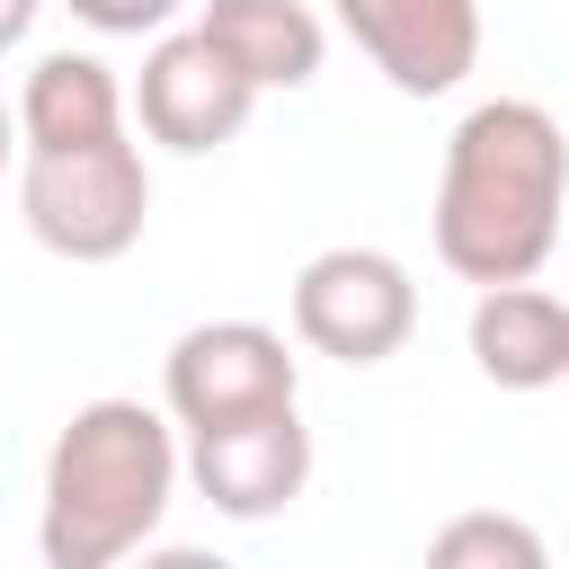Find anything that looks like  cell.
Returning a JSON list of instances; mask_svg holds the SVG:
<instances>
[{"instance_id":"obj_4","label":"cell","mask_w":569,"mask_h":569,"mask_svg":"<svg viewBox=\"0 0 569 569\" xmlns=\"http://www.w3.org/2000/svg\"><path fill=\"white\" fill-rule=\"evenodd\" d=\"M409 329H418V284H409V267L391 249L347 240V249L302 258V276H293V338L311 356L382 365V356L409 347Z\"/></svg>"},{"instance_id":"obj_2","label":"cell","mask_w":569,"mask_h":569,"mask_svg":"<svg viewBox=\"0 0 569 569\" xmlns=\"http://www.w3.org/2000/svg\"><path fill=\"white\" fill-rule=\"evenodd\" d=\"M178 418L151 400H89L62 418L44 453V507H36V551L44 569H124L151 551L169 498H178Z\"/></svg>"},{"instance_id":"obj_9","label":"cell","mask_w":569,"mask_h":569,"mask_svg":"<svg viewBox=\"0 0 569 569\" xmlns=\"http://www.w3.org/2000/svg\"><path fill=\"white\" fill-rule=\"evenodd\" d=\"M471 365L498 391H551V382H569V293L489 284L471 302Z\"/></svg>"},{"instance_id":"obj_12","label":"cell","mask_w":569,"mask_h":569,"mask_svg":"<svg viewBox=\"0 0 569 569\" xmlns=\"http://www.w3.org/2000/svg\"><path fill=\"white\" fill-rule=\"evenodd\" d=\"M427 569H551V542L525 516H507V507H471V516L436 525Z\"/></svg>"},{"instance_id":"obj_13","label":"cell","mask_w":569,"mask_h":569,"mask_svg":"<svg viewBox=\"0 0 569 569\" xmlns=\"http://www.w3.org/2000/svg\"><path fill=\"white\" fill-rule=\"evenodd\" d=\"M80 27H98V36H151V27H169L178 18V0H62Z\"/></svg>"},{"instance_id":"obj_16","label":"cell","mask_w":569,"mask_h":569,"mask_svg":"<svg viewBox=\"0 0 569 569\" xmlns=\"http://www.w3.org/2000/svg\"><path fill=\"white\" fill-rule=\"evenodd\" d=\"M27 151V133H18V98H0V169Z\"/></svg>"},{"instance_id":"obj_11","label":"cell","mask_w":569,"mask_h":569,"mask_svg":"<svg viewBox=\"0 0 569 569\" xmlns=\"http://www.w3.org/2000/svg\"><path fill=\"white\" fill-rule=\"evenodd\" d=\"M18 133H27V151L124 133V80L98 53H44L27 71V89H18Z\"/></svg>"},{"instance_id":"obj_10","label":"cell","mask_w":569,"mask_h":569,"mask_svg":"<svg viewBox=\"0 0 569 569\" xmlns=\"http://www.w3.org/2000/svg\"><path fill=\"white\" fill-rule=\"evenodd\" d=\"M222 53H231V71L267 98V89H311L320 80V53H329V27L302 9V0H204V18H196Z\"/></svg>"},{"instance_id":"obj_3","label":"cell","mask_w":569,"mask_h":569,"mask_svg":"<svg viewBox=\"0 0 569 569\" xmlns=\"http://www.w3.org/2000/svg\"><path fill=\"white\" fill-rule=\"evenodd\" d=\"M18 213L71 267H116L151 222V169L133 133H89L53 151H18Z\"/></svg>"},{"instance_id":"obj_5","label":"cell","mask_w":569,"mask_h":569,"mask_svg":"<svg viewBox=\"0 0 569 569\" xmlns=\"http://www.w3.org/2000/svg\"><path fill=\"white\" fill-rule=\"evenodd\" d=\"M160 400L187 436H204V427H231V418L293 409L302 365H293L284 329H267V320H196L160 365Z\"/></svg>"},{"instance_id":"obj_14","label":"cell","mask_w":569,"mask_h":569,"mask_svg":"<svg viewBox=\"0 0 569 569\" xmlns=\"http://www.w3.org/2000/svg\"><path fill=\"white\" fill-rule=\"evenodd\" d=\"M124 569H231V560L204 551V542H160V551H133Z\"/></svg>"},{"instance_id":"obj_6","label":"cell","mask_w":569,"mask_h":569,"mask_svg":"<svg viewBox=\"0 0 569 569\" xmlns=\"http://www.w3.org/2000/svg\"><path fill=\"white\" fill-rule=\"evenodd\" d=\"M249 107H258V89L231 71V53H222L204 27L160 36V44L142 53L133 116H142V133H151L160 151H222V142H240Z\"/></svg>"},{"instance_id":"obj_15","label":"cell","mask_w":569,"mask_h":569,"mask_svg":"<svg viewBox=\"0 0 569 569\" xmlns=\"http://www.w3.org/2000/svg\"><path fill=\"white\" fill-rule=\"evenodd\" d=\"M36 9H44V0H0V53H18V44L36 36Z\"/></svg>"},{"instance_id":"obj_1","label":"cell","mask_w":569,"mask_h":569,"mask_svg":"<svg viewBox=\"0 0 569 569\" xmlns=\"http://www.w3.org/2000/svg\"><path fill=\"white\" fill-rule=\"evenodd\" d=\"M569 213V133L542 98H480L445 133L436 258L462 284H533Z\"/></svg>"},{"instance_id":"obj_8","label":"cell","mask_w":569,"mask_h":569,"mask_svg":"<svg viewBox=\"0 0 569 569\" xmlns=\"http://www.w3.org/2000/svg\"><path fill=\"white\" fill-rule=\"evenodd\" d=\"M329 9L400 98H445L480 71V0H329Z\"/></svg>"},{"instance_id":"obj_7","label":"cell","mask_w":569,"mask_h":569,"mask_svg":"<svg viewBox=\"0 0 569 569\" xmlns=\"http://www.w3.org/2000/svg\"><path fill=\"white\" fill-rule=\"evenodd\" d=\"M187 480L231 525L284 516L302 498V480H311V427H302V409H267V418H231V427L187 436Z\"/></svg>"}]
</instances>
